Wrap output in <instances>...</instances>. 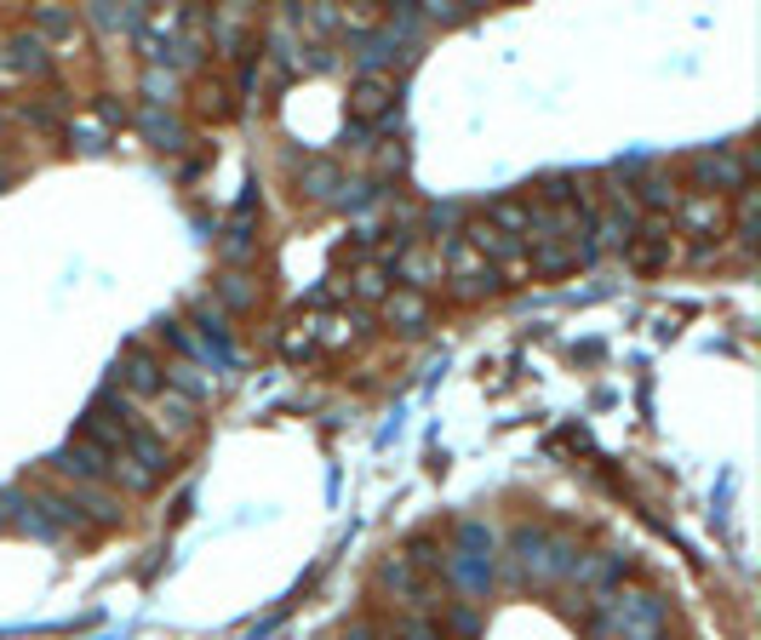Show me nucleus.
<instances>
[{"label": "nucleus", "instance_id": "obj_1", "mask_svg": "<svg viewBox=\"0 0 761 640\" xmlns=\"http://www.w3.org/2000/svg\"><path fill=\"white\" fill-rule=\"evenodd\" d=\"M670 600L653 589H602L584 595V634L590 640H665Z\"/></svg>", "mask_w": 761, "mask_h": 640}, {"label": "nucleus", "instance_id": "obj_2", "mask_svg": "<svg viewBox=\"0 0 761 640\" xmlns=\"http://www.w3.org/2000/svg\"><path fill=\"white\" fill-rule=\"evenodd\" d=\"M573 560H578L573 537H555V532H544V526H521V532L510 537V578L533 584V589L567 584Z\"/></svg>", "mask_w": 761, "mask_h": 640}, {"label": "nucleus", "instance_id": "obj_3", "mask_svg": "<svg viewBox=\"0 0 761 640\" xmlns=\"http://www.w3.org/2000/svg\"><path fill=\"white\" fill-rule=\"evenodd\" d=\"M441 275H447V292H452L458 303H481V297H492V292H504L499 269H492L470 241H447V252H441Z\"/></svg>", "mask_w": 761, "mask_h": 640}, {"label": "nucleus", "instance_id": "obj_4", "mask_svg": "<svg viewBox=\"0 0 761 640\" xmlns=\"http://www.w3.org/2000/svg\"><path fill=\"white\" fill-rule=\"evenodd\" d=\"M687 178H692V195H739L750 178H744V160L727 155V149H699L687 160Z\"/></svg>", "mask_w": 761, "mask_h": 640}, {"label": "nucleus", "instance_id": "obj_5", "mask_svg": "<svg viewBox=\"0 0 761 640\" xmlns=\"http://www.w3.org/2000/svg\"><path fill=\"white\" fill-rule=\"evenodd\" d=\"M110 458L115 452H104V447H92L86 434H75V441L52 458V475L70 481V486H104L110 481Z\"/></svg>", "mask_w": 761, "mask_h": 640}, {"label": "nucleus", "instance_id": "obj_6", "mask_svg": "<svg viewBox=\"0 0 761 640\" xmlns=\"http://www.w3.org/2000/svg\"><path fill=\"white\" fill-rule=\"evenodd\" d=\"M115 384H121V395H160L167 389V360H155L144 344H126L121 349V360H115Z\"/></svg>", "mask_w": 761, "mask_h": 640}, {"label": "nucleus", "instance_id": "obj_7", "mask_svg": "<svg viewBox=\"0 0 761 640\" xmlns=\"http://www.w3.org/2000/svg\"><path fill=\"white\" fill-rule=\"evenodd\" d=\"M395 115V81L389 75H367L350 86V126H384Z\"/></svg>", "mask_w": 761, "mask_h": 640}, {"label": "nucleus", "instance_id": "obj_8", "mask_svg": "<svg viewBox=\"0 0 761 640\" xmlns=\"http://www.w3.org/2000/svg\"><path fill=\"white\" fill-rule=\"evenodd\" d=\"M389 269H395V281H407L402 292H418V297H424L429 286L441 281V246H436V241H429V246H402Z\"/></svg>", "mask_w": 761, "mask_h": 640}, {"label": "nucleus", "instance_id": "obj_9", "mask_svg": "<svg viewBox=\"0 0 761 640\" xmlns=\"http://www.w3.org/2000/svg\"><path fill=\"white\" fill-rule=\"evenodd\" d=\"M527 269L555 281V275H573V269H590V252L573 241H544V246H527Z\"/></svg>", "mask_w": 761, "mask_h": 640}, {"label": "nucleus", "instance_id": "obj_10", "mask_svg": "<svg viewBox=\"0 0 761 640\" xmlns=\"http://www.w3.org/2000/svg\"><path fill=\"white\" fill-rule=\"evenodd\" d=\"M636 200V212H676V200H681V189H676V178L665 172V166H647V172H636V189H624Z\"/></svg>", "mask_w": 761, "mask_h": 640}, {"label": "nucleus", "instance_id": "obj_11", "mask_svg": "<svg viewBox=\"0 0 761 640\" xmlns=\"http://www.w3.org/2000/svg\"><path fill=\"white\" fill-rule=\"evenodd\" d=\"M676 218L692 234H721L727 229V200H716V195H681L676 200Z\"/></svg>", "mask_w": 761, "mask_h": 640}, {"label": "nucleus", "instance_id": "obj_12", "mask_svg": "<svg viewBox=\"0 0 761 640\" xmlns=\"http://www.w3.org/2000/svg\"><path fill=\"white\" fill-rule=\"evenodd\" d=\"M189 429H195V400H184L178 389H160L155 395V434H160V441H167V434H173V441H184Z\"/></svg>", "mask_w": 761, "mask_h": 640}, {"label": "nucleus", "instance_id": "obj_13", "mask_svg": "<svg viewBox=\"0 0 761 640\" xmlns=\"http://www.w3.org/2000/svg\"><path fill=\"white\" fill-rule=\"evenodd\" d=\"M344 172H338V160H304L298 166V195H310V200H338L344 195Z\"/></svg>", "mask_w": 761, "mask_h": 640}, {"label": "nucleus", "instance_id": "obj_14", "mask_svg": "<svg viewBox=\"0 0 761 640\" xmlns=\"http://www.w3.org/2000/svg\"><path fill=\"white\" fill-rule=\"evenodd\" d=\"M7 57H12V70L23 75V86H29V81H46V75H52V52H46V41H35V35H18V41H7Z\"/></svg>", "mask_w": 761, "mask_h": 640}, {"label": "nucleus", "instance_id": "obj_15", "mask_svg": "<svg viewBox=\"0 0 761 640\" xmlns=\"http://www.w3.org/2000/svg\"><path fill=\"white\" fill-rule=\"evenodd\" d=\"M624 258H630V269H665L676 258V246H670V234H658V229H636Z\"/></svg>", "mask_w": 761, "mask_h": 640}, {"label": "nucleus", "instance_id": "obj_16", "mask_svg": "<svg viewBox=\"0 0 761 640\" xmlns=\"http://www.w3.org/2000/svg\"><path fill=\"white\" fill-rule=\"evenodd\" d=\"M424 315H429V297H418V292H389L384 297V321L402 326V332H418Z\"/></svg>", "mask_w": 761, "mask_h": 640}, {"label": "nucleus", "instance_id": "obj_17", "mask_svg": "<svg viewBox=\"0 0 761 640\" xmlns=\"http://www.w3.org/2000/svg\"><path fill=\"white\" fill-rule=\"evenodd\" d=\"M355 332H361V315H355V309H344V315H326V321L315 326V338H321L326 349H344V344L355 338Z\"/></svg>", "mask_w": 761, "mask_h": 640}, {"label": "nucleus", "instance_id": "obj_18", "mask_svg": "<svg viewBox=\"0 0 761 640\" xmlns=\"http://www.w3.org/2000/svg\"><path fill=\"white\" fill-rule=\"evenodd\" d=\"M350 292H355L361 303H384V297H389V269H378V263L361 269V275L350 281Z\"/></svg>", "mask_w": 761, "mask_h": 640}, {"label": "nucleus", "instance_id": "obj_19", "mask_svg": "<svg viewBox=\"0 0 761 640\" xmlns=\"http://www.w3.org/2000/svg\"><path fill=\"white\" fill-rule=\"evenodd\" d=\"M389 640H447V629H441L436 618H402Z\"/></svg>", "mask_w": 761, "mask_h": 640}, {"label": "nucleus", "instance_id": "obj_20", "mask_svg": "<svg viewBox=\"0 0 761 640\" xmlns=\"http://www.w3.org/2000/svg\"><path fill=\"white\" fill-rule=\"evenodd\" d=\"M63 29H75V18H70V12H58V7H41V12H35V29H29V35L46 41V35H63Z\"/></svg>", "mask_w": 761, "mask_h": 640}, {"label": "nucleus", "instance_id": "obj_21", "mask_svg": "<svg viewBox=\"0 0 761 640\" xmlns=\"http://www.w3.org/2000/svg\"><path fill=\"white\" fill-rule=\"evenodd\" d=\"M92 18L104 23V29H138V23H144V12H115V7H97Z\"/></svg>", "mask_w": 761, "mask_h": 640}, {"label": "nucleus", "instance_id": "obj_22", "mask_svg": "<svg viewBox=\"0 0 761 640\" xmlns=\"http://www.w3.org/2000/svg\"><path fill=\"white\" fill-rule=\"evenodd\" d=\"M23 86V75L12 70V57H7V46H0V97H7V92H18Z\"/></svg>", "mask_w": 761, "mask_h": 640}, {"label": "nucleus", "instance_id": "obj_23", "mask_svg": "<svg viewBox=\"0 0 761 640\" xmlns=\"http://www.w3.org/2000/svg\"><path fill=\"white\" fill-rule=\"evenodd\" d=\"M452 629L465 634V640L476 634V612H470V606H452Z\"/></svg>", "mask_w": 761, "mask_h": 640}, {"label": "nucleus", "instance_id": "obj_24", "mask_svg": "<svg viewBox=\"0 0 761 640\" xmlns=\"http://www.w3.org/2000/svg\"><path fill=\"white\" fill-rule=\"evenodd\" d=\"M223 297H229V303H236V309H241V303H247V297H252V292H247V286H241V281H236V275H229V281H223Z\"/></svg>", "mask_w": 761, "mask_h": 640}, {"label": "nucleus", "instance_id": "obj_25", "mask_svg": "<svg viewBox=\"0 0 761 640\" xmlns=\"http://www.w3.org/2000/svg\"><path fill=\"white\" fill-rule=\"evenodd\" d=\"M344 640H384V634H378L373 623H350V629H344Z\"/></svg>", "mask_w": 761, "mask_h": 640}, {"label": "nucleus", "instance_id": "obj_26", "mask_svg": "<svg viewBox=\"0 0 761 640\" xmlns=\"http://www.w3.org/2000/svg\"><path fill=\"white\" fill-rule=\"evenodd\" d=\"M7 510H12V497H7V492H0V526H7Z\"/></svg>", "mask_w": 761, "mask_h": 640}]
</instances>
